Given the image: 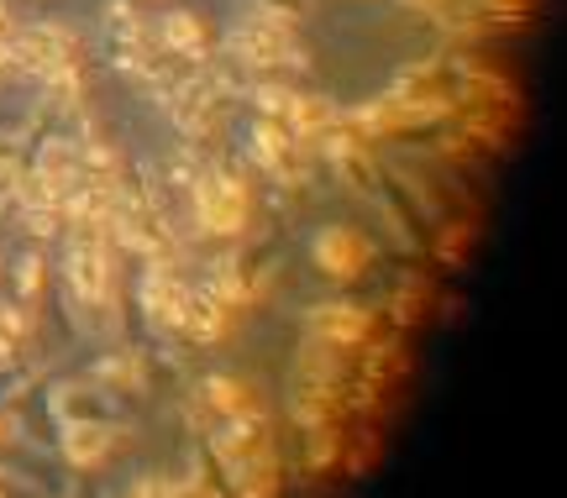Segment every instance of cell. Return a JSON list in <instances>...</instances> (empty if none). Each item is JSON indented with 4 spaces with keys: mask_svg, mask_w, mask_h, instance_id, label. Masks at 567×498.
<instances>
[{
    "mask_svg": "<svg viewBox=\"0 0 567 498\" xmlns=\"http://www.w3.org/2000/svg\"><path fill=\"white\" fill-rule=\"evenodd\" d=\"M189 200H195V221L206 236H221V241H237L247 226H252V184L237 174V169H221L210 163L189 178Z\"/></svg>",
    "mask_w": 567,
    "mask_h": 498,
    "instance_id": "1",
    "label": "cell"
},
{
    "mask_svg": "<svg viewBox=\"0 0 567 498\" xmlns=\"http://www.w3.org/2000/svg\"><path fill=\"white\" fill-rule=\"evenodd\" d=\"M226 48L242 69H258V74H273V69H305V53H299V37L284 16L273 11H247L237 27L226 32Z\"/></svg>",
    "mask_w": 567,
    "mask_h": 498,
    "instance_id": "2",
    "label": "cell"
},
{
    "mask_svg": "<svg viewBox=\"0 0 567 498\" xmlns=\"http://www.w3.org/2000/svg\"><path fill=\"white\" fill-rule=\"evenodd\" d=\"M310 263L321 267L326 278H336V284H353V278H362L368 267L379 263V241L362 226H353V221H326V226L310 232Z\"/></svg>",
    "mask_w": 567,
    "mask_h": 498,
    "instance_id": "3",
    "label": "cell"
},
{
    "mask_svg": "<svg viewBox=\"0 0 567 498\" xmlns=\"http://www.w3.org/2000/svg\"><path fill=\"white\" fill-rule=\"evenodd\" d=\"M269 451H279V436H273V414L263 404L226 414L206 431V462H215V468H237V462L269 457Z\"/></svg>",
    "mask_w": 567,
    "mask_h": 498,
    "instance_id": "4",
    "label": "cell"
},
{
    "mask_svg": "<svg viewBox=\"0 0 567 498\" xmlns=\"http://www.w3.org/2000/svg\"><path fill=\"white\" fill-rule=\"evenodd\" d=\"M373 325H379V315H373L368 304H353V299H321V304H310V310L299 315V331H305V336L331 341V347H342V352H358L362 341L373 336Z\"/></svg>",
    "mask_w": 567,
    "mask_h": 498,
    "instance_id": "5",
    "label": "cell"
},
{
    "mask_svg": "<svg viewBox=\"0 0 567 498\" xmlns=\"http://www.w3.org/2000/svg\"><path fill=\"white\" fill-rule=\"evenodd\" d=\"M121 446H126V425L121 420H74V425H59V457L74 472H100Z\"/></svg>",
    "mask_w": 567,
    "mask_h": 498,
    "instance_id": "6",
    "label": "cell"
},
{
    "mask_svg": "<svg viewBox=\"0 0 567 498\" xmlns=\"http://www.w3.org/2000/svg\"><path fill=\"white\" fill-rule=\"evenodd\" d=\"M221 483H226V498H279L284 494V462H279V451H269V457H252L237 468H221Z\"/></svg>",
    "mask_w": 567,
    "mask_h": 498,
    "instance_id": "7",
    "label": "cell"
},
{
    "mask_svg": "<svg viewBox=\"0 0 567 498\" xmlns=\"http://www.w3.org/2000/svg\"><path fill=\"white\" fill-rule=\"evenodd\" d=\"M284 126L295 132L299 142L310 147L316 137H326L331 126H342V105L331 95H289V111H284Z\"/></svg>",
    "mask_w": 567,
    "mask_h": 498,
    "instance_id": "8",
    "label": "cell"
},
{
    "mask_svg": "<svg viewBox=\"0 0 567 498\" xmlns=\"http://www.w3.org/2000/svg\"><path fill=\"white\" fill-rule=\"evenodd\" d=\"M200 404H206L215 420H226V414L258 410L263 399H258L252 378H242V373H210V378L200 383Z\"/></svg>",
    "mask_w": 567,
    "mask_h": 498,
    "instance_id": "9",
    "label": "cell"
},
{
    "mask_svg": "<svg viewBox=\"0 0 567 498\" xmlns=\"http://www.w3.org/2000/svg\"><path fill=\"white\" fill-rule=\"evenodd\" d=\"M48 414H53L59 425H74V420H111L106 388H95V383H59V388L48 394Z\"/></svg>",
    "mask_w": 567,
    "mask_h": 498,
    "instance_id": "10",
    "label": "cell"
},
{
    "mask_svg": "<svg viewBox=\"0 0 567 498\" xmlns=\"http://www.w3.org/2000/svg\"><path fill=\"white\" fill-rule=\"evenodd\" d=\"M90 378L100 388H111V394H137V388H148V357L137 347H116V352H106L95 362Z\"/></svg>",
    "mask_w": 567,
    "mask_h": 498,
    "instance_id": "11",
    "label": "cell"
},
{
    "mask_svg": "<svg viewBox=\"0 0 567 498\" xmlns=\"http://www.w3.org/2000/svg\"><path fill=\"white\" fill-rule=\"evenodd\" d=\"M158 48H163V53H174V59H195V63H200L210 53L200 16H195V11H169V16L158 22Z\"/></svg>",
    "mask_w": 567,
    "mask_h": 498,
    "instance_id": "12",
    "label": "cell"
},
{
    "mask_svg": "<svg viewBox=\"0 0 567 498\" xmlns=\"http://www.w3.org/2000/svg\"><path fill=\"white\" fill-rule=\"evenodd\" d=\"M426 304H431V278L420 267H405L394 278V289H389V321L405 331V325H416L426 315Z\"/></svg>",
    "mask_w": 567,
    "mask_h": 498,
    "instance_id": "13",
    "label": "cell"
},
{
    "mask_svg": "<svg viewBox=\"0 0 567 498\" xmlns=\"http://www.w3.org/2000/svg\"><path fill=\"white\" fill-rule=\"evenodd\" d=\"M473 236H478L473 215L442 221V226H436V236H431V258H436L442 267H463V263H468V247H473Z\"/></svg>",
    "mask_w": 567,
    "mask_h": 498,
    "instance_id": "14",
    "label": "cell"
},
{
    "mask_svg": "<svg viewBox=\"0 0 567 498\" xmlns=\"http://www.w3.org/2000/svg\"><path fill=\"white\" fill-rule=\"evenodd\" d=\"M342 440H347V431H342V420H326V425H310L305 431V468L310 472H326L336 457H342Z\"/></svg>",
    "mask_w": 567,
    "mask_h": 498,
    "instance_id": "15",
    "label": "cell"
},
{
    "mask_svg": "<svg viewBox=\"0 0 567 498\" xmlns=\"http://www.w3.org/2000/svg\"><path fill=\"white\" fill-rule=\"evenodd\" d=\"M379 451H384V436H379L373 425L353 431V440H342V462H347V472H368L373 462H379Z\"/></svg>",
    "mask_w": 567,
    "mask_h": 498,
    "instance_id": "16",
    "label": "cell"
},
{
    "mask_svg": "<svg viewBox=\"0 0 567 498\" xmlns=\"http://www.w3.org/2000/svg\"><path fill=\"white\" fill-rule=\"evenodd\" d=\"M42 284H48V258H42V252H27V258L16 263V299H22V304H37V299H42Z\"/></svg>",
    "mask_w": 567,
    "mask_h": 498,
    "instance_id": "17",
    "label": "cell"
},
{
    "mask_svg": "<svg viewBox=\"0 0 567 498\" xmlns=\"http://www.w3.org/2000/svg\"><path fill=\"white\" fill-rule=\"evenodd\" d=\"M289 95H295V89L279 85V79H258V85H252V105H258V116L284 121V111H289Z\"/></svg>",
    "mask_w": 567,
    "mask_h": 498,
    "instance_id": "18",
    "label": "cell"
},
{
    "mask_svg": "<svg viewBox=\"0 0 567 498\" xmlns=\"http://www.w3.org/2000/svg\"><path fill=\"white\" fill-rule=\"evenodd\" d=\"M263 5H269L273 16H284V22H289V16H305V11H310V0H263Z\"/></svg>",
    "mask_w": 567,
    "mask_h": 498,
    "instance_id": "19",
    "label": "cell"
},
{
    "mask_svg": "<svg viewBox=\"0 0 567 498\" xmlns=\"http://www.w3.org/2000/svg\"><path fill=\"white\" fill-rule=\"evenodd\" d=\"M11 425H16V420H11V410H5V404H0V446H5V440L16 436V431H11Z\"/></svg>",
    "mask_w": 567,
    "mask_h": 498,
    "instance_id": "20",
    "label": "cell"
},
{
    "mask_svg": "<svg viewBox=\"0 0 567 498\" xmlns=\"http://www.w3.org/2000/svg\"><path fill=\"white\" fill-rule=\"evenodd\" d=\"M0 69H11V37H0Z\"/></svg>",
    "mask_w": 567,
    "mask_h": 498,
    "instance_id": "21",
    "label": "cell"
},
{
    "mask_svg": "<svg viewBox=\"0 0 567 498\" xmlns=\"http://www.w3.org/2000/svg\"><path fill=\"white\" fill-rule=\"evenodd\" d=\"M0 37H11V16H5V5H0Z\"/></svg>",
    "mask_w": 567,
    "mask_h": 498,
    "instance_id": "22",
    "label": "cell"
}]
</instances>
